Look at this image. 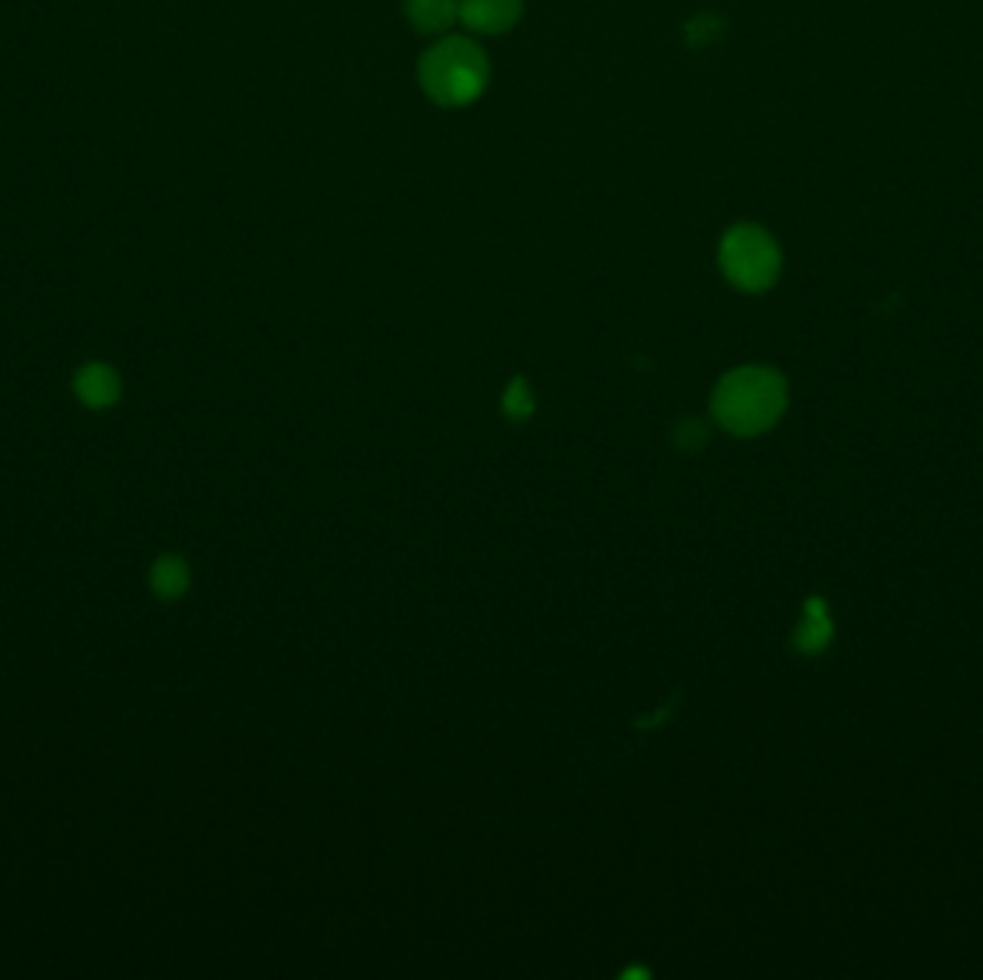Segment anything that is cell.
Here are the masks:
<instances>
[{
	"mask_svg": "<svg viewBox=\"0 0 983 980\" xmlns=\"http://www.w3.org/2000/svg\"><path fill=\"white\" fill-rule=\"evenodd\" d=\"M786 406V380L765 366H745L725 375L710 400L716 423L736 438H754L774 429Z\"/></svg>",
	"mask_w": 983,
	"mask_h": 980,
	"instance_id": "obj_1",
	"label": "cell"
},
{
	"mask_svg": "<svg viewBox=\"0 0 983 980\" xmlns=\"http://www.w3.org/2000/svg\"><path fill=\"white\" fill-rule=\"evenodd\" d=\"M418 78L434 104L467 106L487 92L492 67L481 43L467 35H447L423 52Z\"/></svg>",
	"mask_w": 983,
	"mask_h": 980,
	"instance_id": "obj_2",
	"label": "cell"
},
{
	"mask_svg": "<svg viewBox=\"0 0 983 980\" xmlns=\"http://www.w3.org/2000/svg\"><path fill=\"white\" fill-rule=\"evenodd\" d=\"M719 268L734 288L759 294L777 283L782 256L768 231L757 225H734L721 236Z\"/></svg>",
	"mask_w": 983,
	"mask_h": 980,
	"instance_id": "obj_3",
	"label": "cell"
},
{
	"mask_svg": "<svg viewBox=\"0 0 983 980\" xmlns=\"http://www.w3.org/2000/svg\"><path fill=\"white\" fill-rule=\"evenodd\" d=\"M524 14V0H460V23L474 35H503Z\"/></svg>",
	"mask_w": 983,
	"mask_h": 980,
	"instance_id": "obj_4",
	"label": "cell"
},
{
	"mask_svg": "<svg viewBox=\"0 0 983 980\" xmlns=\"http://www.w3.org/2000/svg\"><path fill=\"white\" fill-rule=\"evenodd\" d=\"M406 18L423 35H440L460 21V0H403Z\"/></svg>",
	"mask_w": 983,
	"mask_h": 980,
	"instance_id": "obj_5",
	"label": "cell"
},
{
	"mask_svg": "<svg viewBox=\"0 0 983 980\" xmlns=\"http://www.w3.org/2000/svg\"><path fill=\"white\" fill-rule=\"evenodd\" d=\"M831 635H834V624L828 619L826 601L811 599L806 604V615H802L800 627L793 633V644H797L800 653H820L822 647H828Z\"/></svg>",
	"mask_w": 983,
	"mask_h": 980,
	"instance_id": "obj_6",
	"label": "cell"
},
{
	"mask_svg": "<svg viewBox=\"0 0 983 980\" xmlns=\"http://www.w3.org/2000/svg\"><path fill=\"white\" fill-rule=\"evenodd\" d=\"M75 391H79V397L86 406L104 409V406L115 402V397H119V377L113 375V368L86 366L75 377Z\"/></svg>",
	"mask_w": 983,
	"mask_h": 980,
	"instance_id": "obj_7",
	"label": "cell"
},
{
	"mask_svg": "<svg viewBox=\"0 0 983 980\" xmlns=\"http://www.w3.org/2000/svg\"><path fill=\"white\" fill-rule=\"evenodd\" d=\"M150 581H153V590H156L162 599H178V595L187 590L191 572H187V564H184L182 558L167 555L162 558V561H156Z\"/></svg>",
	"mask_w": 983,
	"mask_h": 980,
	"instance_id": "obj_8",
	"label": "cell"
},
{
	"mask_svg": "<svg viewBox=\"0 0 983 980\" xmlns=\"http://www.w3.org/2000/svg\"><path fill=\"white\" fill-rule=\"evenodd\" d=\"M721 35V21L716 14H696L690 21L685 23V41L694 47V50H702V47H708L714 43L716 38Z\"/></svg>",
	"mask_w": 983,
	"mask_h": 980,
	"instance_id": "obj_9",
	"label": "cell"
},
{
	"mask_svg": "<svg viewBox=\"0 0 983 980\" xmlns=\"http://www.w3.org/2000/svg\"><path fill=\"white\" fill-rule=\"evenodd\" d=\"M535 409V400H532V391L524 380H512L510 388L503 391V411L512 417V420H524Z\"/></svg>",
	"mask_w": 983,
	"mask_h": 980,
	"instance_id": "obj_10",
	"label": "cell"
},
{
	"mask_svg": "<svg viewBox=\"0 0 983 980\" xmlns=\"http://www.w3.org/2000/svg\"><path fill=\"white\" fill-rule=\"evenodd\" d=\"M705 438H708V431L699 420H687L676 429V446H679L682 452H699L702 446H705Z\"/></svg>",
	"mask_w": 983,
	"mask_h": 980,
	"instance_id": "obj_11",
	"label": "cell"
}]
</instances>
